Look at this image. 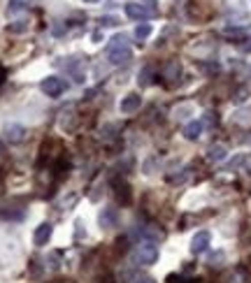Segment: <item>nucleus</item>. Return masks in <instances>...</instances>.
Masks as SVG:
<instances>
[{
  "label": "nucleus",
  "mask_w": 251,
  "mask_h": 283,
  "mask_svg": "<svg viewBox=\"0 0 251 283\" xmlns=\"http://www.w3.org/2000/svg\"><path fill=\"white\" fill-rule=\"evenodd\" d=\"M123 12H125V17L135 19V21H147V19L153 17V10H149V7L140 5V3H125V5H123Z\"/></svg>",
  "instance_id": "obj_4"
},
{
  "label": "nucleus",
  "mask_w": 251,
  "mask_h": 283,
  "mask_svg": "<svg viewBox=\"0 0 251 283\" xmlns=\"http://www.w3.org/2000/svg\"><path fill=\"white\" fill-rule=\"evenodd\" d=\"M246 44H240V49L244 51V54H251V40H244Z\"/></svg>",
  "instance_id": "obj_21"
},
{
  "label": "nucleus",
  "mask_w": 251,
  "mask_h": 283,
  "mask_svg": "<svg viewBox=\"0 0 251 283\" xmlns=\"http://www.w3.org/2000/svg\"><path fill=\"white\" fill-rule=\"evenodd\" d=\"M228 283H249V274H246L244 269H235V272L230 274Z\"/></svg>",
  "instance_id": "obj_15"
},
{
  "label": "nucleus",
  "mask_w": 251,
  "mask_h": 283,
  "mask_svg": "<svg viewBox=\"0 0 251 283\" xmlns=\"http://www.w3.org/2000/svg\"><path fill=\"white\" fill-rule=\"evenodd\" d=\"M5 137H7V142H12V144H19V142L26 139V128L19 125V123H10L5 128Z\"/></svg>",
  "instance_id": "obj_7"
},
{
  "label": "nucleus",
  "mask_w": 251,
  "mask_h": 283,
  "mask_svg": "<svg viewBox=\"0 0 251 283\" xmlns=\"http://www.w3.org/2000/svg\"><path fill=\"white\" fill-rule=\"evenodd\" d=\"M133 260L137 262V265H153V262L159 260V246H156V241H140V244L135 246V251H133Z\"/></svg>",
  "instance_id": "obj_2"
},
{
  "label": "nucleus",
  "mask_w": 251,
  "mask_h": 283,
  "mask_svg": "<svg viewBox=\"0 0 251 283\" xmlns=\"http://www.w3.org/2000/svg\"><path fill=\"white\" fill-rule=\"evenodd\" d=\"M100 23H103V26H116V23H119V19H116V17H103V19H100Z\"/></svg>",
  "instance_id": "obj_19"
},
{
  "label": "nucleus",
  "mask_w": 251,
  "mask_h": 283,
  "mask_svg": "<svg viewBox=\"0 0 251 283\" xmlns=\"http://www.w3.org/2000/svg\"><path fill=\"white\" fill-rule=\"evenodd\" d=\"M151 30H153L151 23H140V26L135 28V38L137 40H147L149 35H151Z\"/></svg>",
  "instance_id": "obj_14"
},
{
  "label": "nucleus",
  "mask_w": 251,
  "mask_h": 283,
  "mask_svg": "<svg viewBox=\"0 0 251 283\" xmlns=\"http://www.w3.org/2000/svg\"><path fill=\"white\" fill-rule=\"evenodd\" d=\"M140 104H142V98H140L137 93H128V95L121 100V112H123V114H133V112L140 109Z\"/></svg>",
  "instance_id": "obj_8"
},
{
  "label": "nucleus",
  "mask_w": 251,
  "mask_h": 283,
  "mask_svg": "<svg viewBox=\"0 0 251 283\" xmlns=\"http://www.w3.org/2000/svg\"><path fill=\"white\" fill-rule=\"evenodd\" d=\"M40 88H42V93H47L49 98H58L60 93H66L68 82L66 79H60V77H47V79H42Z\"/></svg>",
  "instance_id": "obj_3"
},
{
  "label": "nucleus",
  "mask_w": 251,
  "mask_h": 283,
  "mask_svg": "<svg viewBox=\"0 0 251 283\" xmlns=\"http://www.w3.org/2000/svg\"><path fill=\"white\" fill-rule=\"evenodd\" d=\"M114 188H116V197H119V202H128V197H131V195H128V186H125L123 181L116 179L114 181Z\"/></svg>",
  "instance_id": "obj_13"
},
{
  "label": "nucleus",
  "mask_w": 251,
  "mask_h": 283,
  "mask_svg": "<svg viewBox=\"0 0 251 283\" xmlns=\"http://www.w3.org/2000/svg\"><path fill=\"white\" fill-rule=\"evenodd\" d=\"M133 56L131 47H128V38L125 35H114V38L109 40L107 44V58L112 65H123V63H128Z\"/></svg>",
  "instance_id": "obj_1"
},
{
  "label": "nucleus",
  "mask_w": 251,
  "mask_h": 283,
  "mask_svg": "<svg viewBox=\"0 0 251 283\" xmlns=\"http://www.w3.org/2000/svg\"><path fill=\"white\" fill-rule=\"evenodd\" d=\"M3 77H5V72H3V70H0V84H3Z\"/></svg>",
  "instance_id": "obj_25"
},
{
  "label": "nucleus",
  "mask_w": 251,
  "mask_h": 283,
  "mask_svg": "<svg viewBox=\"0 0 251 283\" xmlns=\"http://www.w3.org/2000/svg\"><path fill=\"white\" fill-rule=\"evenodd\" d=\"M17 3H21V5H23V7H26V5H28V3H33V0H17Z\"/></svg>",
  "instance_id": "obj_23"
},
{
  "label": "nucleus",
  "mask_w": 251,
  "mask_h": 283,
  "mask_svg": "<svg viewBox=\"0 0 251 283\" xmlns=\"http://www.w3.org/2000/svg\"><path fill=\"white\" fill-rule=\"evenodd\" d=\"M133 283H156V281H153L151 276H140V278H135Z\"/></svg>",
  "instance_id": "obj_22"
},
{
  "label": "nucleus",
  "mask_w": 251,
  "mask_h": 283,
  "mask_svg": "<svg viewBox=\"0 0 251 283\" xmlns=\"http://www.w3.org/2000/svg\"><path fill=\"white\" fill-rule=\"evenodd\" d=\"M209 241H212V234H209L207 230H200V232L191 239V251L196 253V256L198 253H205V251L209 249Z\"/></svg>",
  "instance_id": "obj_6"
},
{
  "label": "nucleus",
  "mask_w": 251,
  "mask_h": 283,
  "mask_svg": "<svg viewBox=\"0 0 251 283\" xmlns=\"http://www.w3.org/2000/svg\"><path fill=\"white\" fill-rule=\"evenodd\" d=\"M114 221H116V214H114V209H105L103 214H100V228H107V225H114Z\"/></svg>",
  "instance_id": "obj_12"
},
{
  "label": "nucleus",
  "mask_w": 251,
  "mask_h": 283,
  "mask_svg": "<svg viewBox=\"0 0 251 283\" xmlns=\"http://www.w3.org/2000/svg\"><path fill=\"white\" fill-rule=\"evenodd\" d=\"M200 132H202V121H191V123H186V128H184V137H186V139L196 142L198 137H200Z\"/></svg>",
  "instance_id": "obj_11"
},
{
  "label": "nucleus",
  "mask_w": 251,
  "mask_h": 283,
  "mask_svg": "<svg viewBox=\"0 0 251 283\" xmlns=\"http://www.w3.org/2000/svg\"><path fill=\"white\" fill-rule=\"evenodd\" d=\"M226 156H228L226 144H214V147L207 149V160H209V163H218V160H224Z\"/></svg>",
  "instance_id": "obj_10"
},
{
  "label": "nucleus",
  "mask_w": 251,
  "mask_h": 283,
  "mask_svg": "<svg viewBox=\"0 0 251 283\" xmlns=\"http://www.w3.org/2000/svg\"><path fill=\"white\" fill-rule=\"evenodd\" d=\"M137 82H140V86H149V84H151V67H144V70L140 72V79H137Z\"/></svg>",
  "instance_id": "obj_18"
},
{
  "label": "nucleus",
  "mask_w": 251,
  "mask_h": 283,
  "mask_svg": "<svg viewBox=\"0 0 251 283\" xmlns=\"http://www.w3.org/2000/svg\"><path fill=\"white\" fill-rule=\"evenodd\" d=\"M181 283H184V281H181ZM186 283H200V281H186Z\"/></svg>",
  "instance_id": "obj_26"
},
{
  "label": "nucleus",
  "mask_w": 251,
  "mask_h": 283,
  "mask_svg": "<svg viewBox=\"0 0 251 283\" xmlns=\"http://www.w3.org/2000/svg\"><path fill=\"white\" fill-rule=\"evenodd\" d=\"M163 79L168 84H177L181 79V63L179 60H168L163 67Z\"/></svg>",
  "instance_id": "obj_5"
},
{
  "label": "nucleus",
  "mask_w": 251,
  "mask_h": 283,
  "mask_svg": "<svg viewBox=\"0 0 251 283\" xmlns=\"http://www.w3.org/2000/svg\"><path fill=\"white\" fill-rule=\"evenodd\" d=\"M3 153H5V144H3V142H0V156H3Z\"/></svg>",
  "instance_id": "obj_24"
},
{
  "label": "nucleus",
  "mask_w": 251,
  "mask_h": 283,
  "mask_svg": "<svg viewBox=\"0 0 251 283\" xmlns=\"http://www.w3.org/2000/svg\"><path fill=\"white\" fill-rule=\"evenodd\" d=\"M23 30H28V19H19L10 26V33H23Z\"/></svg>",
  "instance_id": "obj_17"
},
{
  "label": "nucleus",
  "mask_w": 251,
  "mask_h": 283,
  "mask_svg": "<svg viewBox=\"0 0 251 283\" xmlns=\"http://www.w3.org/2000/svg\"><path fill=\"white\" fill-rule=\"evenodd\" d=\"M86 3H98V0H86Z\"/></svg>",
  "instance_id": "obj_27"
},
{
  "label": "nucleus",
  "mask_w": 251,
  "mask_h": 283,
  "mask_svg": "<svg viewBox=\"0 0 251 283\" xmlns=\"http://www.w3.org/2000/svg\"><path fill=\"white\" fill-rule=\"evenodd\" d=\"M224 35H226V38L240 40V38H244V35H246V28H235V26H230V28H226V30H224Z\"/></svg>",
  "instance_id": "obj_16"
},
{
  "label": "nucleus",
  "mask_w": 251,
  "mask_h": 283,
  "mask_svg": "<svg viewBox=\"0 0 251 283\" xmlns=\"http://www.w3.org/2000/svg\"><path fill=\"white\" fill-rule=\"evenodd\" d=\"M49 239H51V223H40L38 228H35V234H33L35 246H44Z\"/></svg>",
  "instance_id": "obj_9"
},
{
  "label": "nucleus",
  "mask_w": 251,
  "mask_h": 283,
  "mask_svg": "<svg viewBox=\"0 0 251 283\" xmlns=\"http://www.w3.org/2000/svg\"><path fill=\"white\" fill-rule=\"evenodd\" d=\"M235 102H242V100H246V88H242V91H237L235 93Z\"/></svg>",
  "instance_id": "obj_20"
}]
</instances>
